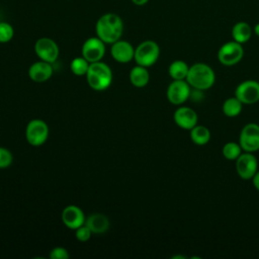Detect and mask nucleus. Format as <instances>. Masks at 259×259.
<instances>
[{"mask_svg": "<svg viewBox=\"0 0 259 259\" xmlns=\"http://www.w3.org/2000/svg\"><path fill=\"white\" fill-rule=\"evenodd\" d=\"M96 36L105 44H113L120 39L123 32V22L119 15L113 12L102 14L95 24Z\"/></svg>", "mask_w": 259, "mask_h": 259, "instance_id": "nucleus-1", "label": "nucleus"}, {"mask_svg": "<svg viewBox=\"0 0 259 259\" xmlns=\"http://www.w3.org/2000/svg\"><path fill=\"white\" fill-rule=\"evenodd\" d=\"M85 225L91 230L93 234L99 235V234L105 233L109 229L110 222L105 214L96 212L86 218Z\"/></svg>", "mask_w": 259, "mask_h": 259, "instance_id": "nucleus-17", "label": "nucleus"}, {"mask_svg": "<svg viewBox=\"0 0 259 259\" xmlns=\"http://www.w3.org/2000/svg\"><path fill=\"white\" fill-rule=\"evenodd\" d=\"M253 33V29L246 21H239L234 24L232 28V37L239 44L247 42Z\"/></svg>", "mask_w": 259, "mask_h": 259, "instance_id": "nucleus-19", "label": "nucleus"}, {"mask_svg": "<svg viewBox=\"0 0 259 259\" xmlns=\"http://www.w3.org/2000/svg\"><path fill=\"white\" fill-rule=\"evenodd\" d=\"M190 85L186 80H173L166 91L167 99L174 105L184 103L190 96Z\"/></svg>", "mask_w": 259, "mask_h": 259, "instance_id": "nucleus-9", "label": "nucleus"}, {"mask_svg": "<svg viewBox=\"0 0 259 259\" xmlns=\"http://www.w3.org/2000/svg\"><path fill=\"white\" fill-rule=\"evenodd\" d=\"M13 162V155L12 153L4 148L0 147V169H4L9 167Z\"/></svg>", "mask_w": 259, "mask_h": 259, "instance_id": "nucleus-26", "label": "nucleus"}, {"mask_svg": "<svg viewBox=\"0 0 259 259\" xmlns=\"http://www.w3.org/2000/svg\"><path fill=\"white\" fill-rule=\"evenodd\" d=\"M49 257L51 259H68L70 257V254L66 248L59 246L51 250Z\"/></svg>", "mask_w": 259, "mask_h": 259, "instance_id": "nucleus-28", "label": "nucleus"}, {"mask_svg": "<svg viewBox=\"0 0 259 259\" xmlns=\"http://www.w3.org/2000/svg\"><path fill=\"white\" fill-rule=\"evenodd\" d=\"M190 139L194 144L198 146H203L209 142L210 132L206 126L196 124L190 130Z\"/></svg>", "mask_w": 259, "mask_h": 259, "instance_id": "nucleus-21", "label": "nucleus"}, {"mask_svg": "<svg viewBox=\"0 0 259 259\" xmlns=\"http://www.w3.org/2000/svg\"><path fill=\"white\" fill-rule=\"evenodd\" d=\"M253 31H254V33L259 37V23H257V24L254 26Z\"/></svg>", "mask_w": 259, "mask_h": 259, "instance_id": "nucleus-31", "label": "nucleus"}, {"mask_svg": "<svg viewBox=\"0 0 259 259\" xmlns=\"http://www.w3.org/2000/svg\"><path fill=\"white\" fill-rule=\"evenodd\" d=\"M189 71V66L187 63L181 60H176L172 62L168 68L169 76L173 80H185Z\"/></svg>", "mask_w": 259, "mask_h": 259, "instance_id": "nucleus-20", "label": "nucleus"}, {"mask_svg": "<svg viewBox=\"0 0 259 259\" xmlns=\"http://www.w3.org/2000/svg\"><path fill=\"white\" fill-rule=\"evenodd\" d=\"M61 220L68 229L75 231L76 229L85 224L86 218L83 210L79 206L75 204H70L62 210Z\"/></svg>", "mask_w": 259, "mask_h": 259, "instance_id": "nucleus-13", "label": "nucleus"}, {"mask_svg": "<svg viewBox=\"0 0 259 259\" xmlns=\"http://www.w3.org/2000/svg\"><path fill=\"white\" fill-rule=\"evenodd\" d=\"M110 55L112 59L118 63H128L134 60L135 48L130 41L118 39L111 44Z\"/></svg>", "mask_w": 259, "mask_h": 259, "instance_id": "nucleus-14", "label": "nucleus"}, {"mask_svg": "<svg viewBox=\"0 0 259 259\" xmlns=\"http://www.w3.org/2000/svg\"><path fill=\"white\" fill-rule=\"evenodd\" d=\"M160 48L154 40H144L135 48L134 60L137 65L149 68L153 66L159 59Z\"/></svg>", "mask_w": 259, "mask_h": 259, "instance_id": "nucleus-4", "label": "nucleus"}, {"mask_svg": "<svg viewBox=\"0 0 259 259\" xmlns=\"http://www.w3.org/2000/svg\"><path fill=\"white\" fill-rule=\"evenodd\" d=\"M243 108V103L235 96L228 98L223 103V112L226 116L235 117L238 116Z\"/></svg>", "mask_w": 259, "mask_h": 259, "instance_id": "nucleus-22", "label": "nucleus"}, {"mask_svg": "<svg viewBox=\"0 0 259 259\" xmlns=\"http://www.w3.org/2000/svg\"><path fill=\"white\" fill-rule=\"evenodd\" d=\"M105 45L98 36H91L83 42L81 55L89 63L101 61L105 55Z\"/></svg>", "mask_w": 259, "mask_h": 259, "instance_id": "nucleus-8", "label": "nucleus"}, {"mask_svg": "<svg viewBox=\"0 0 259 259\" xmlns=\"http://www.w3.org/2000/svg\"><path fill=\"white\" fill-rule=\"evenodd\" d=\"M92 234L93 233L91 232V230L85 224L75 230V237L80 242H87V241H89L91 236H92Z\"/></svg>", "mask_w": 259, "mask_h": 259, "instance_id": "nucleus-27", "label": "nucleus"}, {"mask_svg": "<svg viewBox=\"0 0 259 259\" xmlns=\"http://www.w3.org/2000/svg\"><path fill=\"white\" fill-rule=\"evenodd\" d=\"M223 155L228 160H236L242 154V148L240 144L229 142L223 147Z\"/></svg>", "mask_w": 259, "mask_h": 259, "instance_id": "nucleus-24", "label": "nucleus"}, {"mask_svg": "<svg viewBox=\"0 0 259 259\" xmlns=\"http://www.w3.org/2000/svg\"><path fill=\"white\" fill-rule=\"evenodd\" d=\"M89 65L90 63L81 56V57L74 58L72 60L70 64V69L75 76H78V77L86 76L87 71L89 69Z\"/></svg>", "mask_w": 259, "mask_h": 259, "instance_id": "nucleus-23", "label": "nucleus"}, {"mask_svg": "<svg viewBox=\"0 0 259 259\" xmlns=\"http://www.w3.org/2000/svg\"><path fill=\"white\" fill-rule=\"evenodd\" d=\"M53 76V66L45 61H37L28 68V77L35 83H44Z\"/></svg>", "mask_w": 259, "mask_h": 259, "instance_id": "nucleus-16", "label": "nucleus"}, {"mask_svg": "<svg viewBox=\"0 0 259 259\" xmlns=\"http://www.w3.org/2000/svg\"><path fill=\"white\" fill-rule=\"evenodd\" d=\"M239 144L243 151L253 153L259 150V125L256 123L246 124L240 134Z\"/></svg>", "mask_w": 259, "mask_h": 259, "instance_id": "nucleus-10", "label": "nucleus"}, {"mask_svg": "<svg viewBox=\"0 0 259 259\" xmlns=\"http://www.w3.org/2000/svg\"><path fill=\"white\" fill-rule=\"evenodd\" d=\"M243 56L244 49L242 44L235 40L224 44L218 52V59L224 66H234L238 64L242 60Z\"/></svg>", "mask_w": 259, "mask_h": 259, "instance_id": "nucleus-6", "label": "nucleus"}, {"mask_svg": "<svg viewBox=\"0 0 259 259\" xmlns=\"http://www.w3.org/2000/svg\"><path fill=\"white\" fill-rule=\"evenodd\" d=\"M49 125L39 118H34L28 121L25 127V139L30 146L39 147L44 145L49 138Z\"/></svg>", "mask_w": 259, "mask_h": 259, "instance_id": "nucleus-5", "label": "nucleus"}, {"mask_svg": "<svg viewBox=\"0 0 259 259\" xmlns=\"http://www.w3.org/2000/svg\"><path fill=\"white\" fill-rule=\"evenodd\" d=\"M235 96L243 104L256 103L259 101V82L246 80L240 83L235 90Z\"/></svg>", "mask_w": 259, "mask_h": 259, "instance_id": "nucleus-11", "label": "nucleus"}, {"mask_svg": "<svg viewBox=\"0 0 259 259\" xmlns=\"http://www.w3.org/2000/svg\"><path fill=\"white\" fill-rule=\"evenodd\" d=\"M131 1H132L135 5H137V6H143V5L147 4L149 0H131Z\"/></svg>", "mask_w": 259, "mask_h": 259, "instance_id": "nucleus-30", "label": "nucleus"}, {"mask_svg": "<svg viewBox=\"0 0 259 259\" xmlns=\"http://www.w3.org/2000/svg\"><path fill=\"white\" fill-rule=\"evenodd\" d=\"M85 77L91 89L95 91H103L111 85L112 71L106 63L98 61L90 63Z\"/></svg>", "mask_w": 259, "mask_h": 259, "instance_id": "nucleus-2", "label": "nucleus"}, {"mask_svg": "<svg viewBox=\"0 0 259 259\" xmlns=\"http://www.w3.org/2000/svg\"><path fill=\"white\" fill-rule=\"evenodd\" d=\"M34 53L39 60L53 64L58 60L60 50L54 39L44 36L35 41Z\"/></svg>", "mask_w": 259, "mask_h": 259, "instance_id": "nucleus-7", "label": "nucleus"}, {"mask_svg": "<svg viewBox=\"0 0 259 259\" xmlns=\"http://www.w3.org/2000/svg\"><path fill=\"white\" fill-rule=\"evenodd\" d=\"M185 80L194 89L206 90L213 85L215 75L208 65L204 63H195L189 67Z\"/></svg>", "mask_w": 259, "mask_h": 259, "instance_id": "nucleus-3", "label": "nucleus"}, {"mask_svg": "<svg viewBox=\"0 0 259 259\" xmlns=\"http://www.w3.org/2000/svg\"><path fill=\"white\" fill-rule=\"evenodd\" d=\"M257 159L252 153L246 152L236 159L237 173L244 180L252 179L257 172Z\"/></svg>", "mask_w": 259, "mask_h": 259, "instance_id": "nucleus-12", "label": "nucleus"}, {"mask_svg": "<svg viewBox=\"0 0 259 259\" xmlns=\"http://www.w3.org/2000/svg\"><path fill=\"white\" fill-rule=\"evenodd\" d=\"M13 35H14L13 26L6 21H0V44H5L10 41Z\"/></svg>", "mask_w": 259, "mask_h": 259, "instance_id": "nucleus-25", "label": "nucleus"}, {"mask_svg": "<svg viewBox=\"0 0 259 259\" xmlns=\"http://www.w3.org/2000/svg\"><path fill=\"white\" fill-rule=\"evenodd\" d=\"M173 119H174V122L179 127L190 131L192 127L196 125L198 117L196 112L192 108L186 107V106H180L175 110Z\"/></svg>", "mask_w": 259, "mask_h": 259, "instance_id": "nucleus-15", "label": "nucleus"}, {"mask_svg": "<svg viewBox=\"0 0 259 259\" xmlns=\"http://www.w3.org/2000/svg\"><path fill=\"white\" fill-rule=\"evenodd\" d=\"M128 79L133 86L137 88H143L149 83L150 74L146 67L137 65L131 69Z\"/></svg>", "mask_w": 259, "mask_h": 259, "instance_id": "nucleus-18", "label": "nucleus"}, {"mask_svg": "<svg viewBox=\"0 0 259 259\" xmlns=\"http://www.w3.org/2000/svg\"><path fill=\"white\" fill-rule=\"evenodd\" d=\"M252 180H253V184H254L255 188L259 191V171L256 172V174L254 175V177L252 178Z\"/></svg>", "mask_w": 259, "mask_h": 259, "instance_id": "nucleus-29", "label": "nucleus"}]
</instances>
